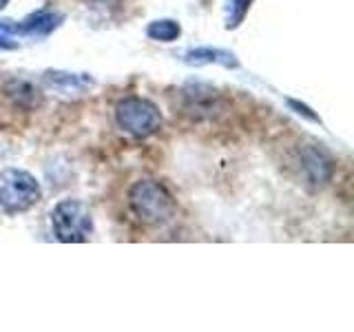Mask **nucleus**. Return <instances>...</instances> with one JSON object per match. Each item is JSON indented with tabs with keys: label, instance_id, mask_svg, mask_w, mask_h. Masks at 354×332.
I'll return each instance as SVG.
<instances>
[{
	"label": "nucleus",
	"instance_id": "f257e3e1",
	"mask_svg": "<svg viewBox=\"0 0 354 332\" xmlns=\"http://www.w3.org/2000/svg\"><path fill=\"white\" fill-rule=\"evenodd\" d=\"M129 208L144 226H164L175 219L177 202L164 184L155 180H138L127 193Z\"/></svg>",
	"mask_w": 354,
	"mask_h": 332
},
{
	"label": "nucleus",
	"instance_id": "ddd939ff",
	"mask_svg": "<svg viewBox=\"0 0 354 332\" xmlns=\"http://www.w3.org/2000/svg\"><path fill=\"white\" fill-rule=\"evenodd\" d=\"M288 107H290L297 116H301V118H306V120H310V122H315V124H321V118H319L308 104L299 102V100H288Z\"/></svg>",
	"mask_w": 354,
	"mask_h": 332
},
{
	"label": "nucleus",
	"instance_id": "9d476101",
	"mask_svg": "<svg viewBox=\"0 0 354 332\" xmlns=\"http://www.w3.org/2000/svg\"><path fill=\"white\" fill-rule=\"evenodd\" d=\"M5 95L11 100V104L25 111H33L42 104V93L40 89L33 86L29 80H11L5 86Z\"/></svg>",
	"mask_w": 354,
	"mask_h": 332
},
{
	"label": "nucleus",
	"instance_id": "6e6552de",
	"mask_svg": "<svg viewBox=\"0 0 354 332\" xmlns=\"http://www.w3.org/2000/svg\"><path fill=\"white\" fill-rule=\"evenodd\" d=\"M182 60L186 64H195V66H202V64H219V66H226V69H237L239 60L237 55L232 51L226 49H219V47H195V49H188Z\"/></svg>",
	"mask_w": 354,
	"mask_h": 332
},
{
	"label": "nucleus",
	"instance_id": "423d86ee",
	"mask_svg": "<svg viewBox=\"0 0 354 332\" xmlns=\"http://www.w3.org/2000/svg\"><path fill=\"white\" fill-rule=\"evenodd\" d=\"M299 169H301V177L306 184L321 188L335 175V160L321 144H310L299 153Z\"/></svg>",
	"mask_w": 354,
	"mask_h": 332
},
{
	"label": "nucleus",
	"instance_id": "7ed1b4c3",
	"mask_svg": "<svg viewBox=\"0 0 354 332\" xmlns=\"http://www.w3.org/2000/svg\"><path fill=\"white\" fill-rule=\"evenodd\" d=\"M42 197L40 184L25 169L0 171V210L5 215L27 213Z\"/></svg>",
	"mask_w": 354,
	"mask_h": 332
},
{
	"label": "nucleus",
	"instance_id": "20e7f679",
	"mask_svg": "<svg viewBox=\"0 0 354 332\" xmlns=\"http://www.w3.org/2000/svg\"><path fill=\"white\" fill-rule=\"evenodd\" d=\"M51 226L58 241L82 243L93 235V215L80 199H62L51 210Z\"/></svg>",
	"mask_w": 354,
	"mask_h": 332
},
{
	"label": "nucleus",
	"instance_id": "39448f33",
	"mask_svg": "<svg viewBox=\"0 0 354 332\" xmlns=\"http://www.w3.org/2000/svg\"><path fill=\"white\" fill-rule=\"evenodd\" d=\"M64 16L60 11L51 9H40L36 14L27 16L20 22L11 20H0V31L9 33V36H27V38H47L62 25Z\"/></svg>",
	"mask_w": 354,
	"mask_h": 332
},
{
	"label": "nucleus",
	"instance_id": "0eeeda50",
	"mask_svg": "<svg viewBox=\"0 0 354 332\" xmlns=\"http://www.w3.org/2000/svg\"><path fill=\"white\" fill-rule=\"evenodd\" d=\"M184 107L195 118H213L224 111V100L217 91L204 84H188L184 89Z\"/></svg>",
	"mask_w": 354,
	"mask_h": 332
},
{
	"label": "nucleus",
	"instance_id": "4468645a",
	"mask_svg": "<svg viewBox=\"0 0 354 332\" xmlns=\"http://www.w3.org/2000/svg\"><path fill=\"white\" fill-rule=\"evenodd\" d=\"M11 49H18V40H14V36H9V33L0 31V51H11Z\"/></svg>",
	"mask_w": 354,
	"mask_h": 332
},
{
	"label": "nucleus",
	"instance_id": "9b49d317",
	"mask_svg": "<svg viewBox=\"0 0 354 332\" xmlns=\"http://www.w3.org/2000/svg\"><path fill=\"white\" fill-rule=\"evenodd\" d=\"M147 36L155 42H175L182 36V27H180V22H175L171 18L153 20L147 27Z\"/></svg>",
	"mask_w": 354,
	"mask_h": 332
},
{
	"label": "nucleus",
	"instance_id": "1a4fd4ad",
	"mask_svg": "<svg viewBox=\"0 0 354 332\" xmlns=\"http://www.w3.org/2000/svg\"><path fill=\"white\" fill-rule=\"evenodd\" d=\"M42 80L44 84H49L60 93H82L93 84L91 77L84 73H66V71H44Z\"/></svg>",
	"mask_w": 354,
	"mask_h": 332
},
{
	"label": "nucleus",
	"instance_id": "f03ea898",
	"mask_svg": "<svg viewBox=\"0 0 354 332\" xmlns=\"http://www.w3.org/2000/svg\"><path fill=\"white\" fill-rule=\"evenodd\" d=\"M113 113H115V124L120 127V131H124L131 138H138V140L151 138L155 133H160L164 127L160 107L142 95L120 98Z\"/></svg>",
	"mask_w": 354,
	"mask_h": 332
},
{
	"label": "nucleus",
	"instance_id": "f8f14e48",
	"mask_svg": "<svg viewBox=\"0 0 354 332\" xmlns=\"http://www.w3.org/2000/svg\"><path fill=\"white\" fill-rule=\"evenodd\" d=\"M252 0H226V29H237L248 16Z\"/></svg>",
	"mask_w": 354,
	"mask_h": 332
},
{
	"label": "nucleus",
	"instance_id": "2eb2a0df",
	"mask_svg": "<svg viewBox=\"0 0 354 332\" xmlns=\"http://www.w3.org/2000/svg\"><path fill=\"white\" fill-rule=\"evenodd\" d=\"M7 5H9V0H0V11H3V9H5Z\"/></svg>",
	"mask_w": 354,
	"mask_h": 332
}]
</instances>
